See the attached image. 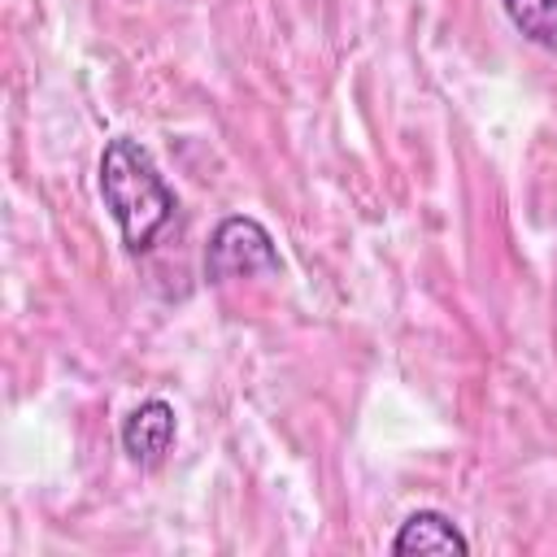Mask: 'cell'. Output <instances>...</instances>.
Masks as SVG:
<instances>
[{"instance_id":"cell-1","label":"cell","mask_w":557,"mask_h":557,"mask_svg":"<svg viewBox=\"0 0 557 557\" xmlns=\"http://www.w3.org/2000/svg\"><path fill=\"white\" fill-rule=\"evenodd\" d=\"M96 187H100V200H104L109 218L117 222L122 248L131 257L148 252L157 244V235L174 222L178 196L165 183V174L157 170L152 152L131 135L104 139L100 161H96Z\"/></svg>"},{"instance_id":"cell-2","label":"cell","mask_w":557,"mask_h":557,"mask_svg":"<svg viewBox=\"0 0 557 557\" xmlns=\"http://www.w3.org/2000/svg\"><path fill=\"white\" fill-rule=\"evenodd\" d=\"M283 257L274 248V235L248 218V213H231L213 226L209 244H205V278L209 283H231V278H257V274H278Z\"/></svg>"},{"instance_id":"cell-3","label":"cell","mask_w":557,"mask_h":557,"mask_svg":"<svg viewBox=\"0 0 557 557\" xmlns=\"http://www.w3.org/2000/svg\"><path fill=\"white\" fill-rule=\"evenodd\" d=\"M174 435H178L174 405L161 400V396H152V400H139V405L126 413V422H122V453H126L135 466L152 470V466H161L165 453L174 448Z\"/></svg>"},{"instance_id":"cell-4","label":"cell","mask_w":557,"mask_h":557,"mask_svg":"<svg viewBox=\"0 0 557 557\" xmlns=\"http://www.w3.org/2000/svg\"><path fill=\"white\" fill-rule=\"evenodd\" d=\"M392 553H470V540L461 535V527L440 513V509H418L409 513L396 535H392Z\"/></svg>"},{"instance_id":"cell-5","label":"cell","mask_w":557,"mask_h":557,"mask_svg":"<svg viewBox=\"0 0 557 557\" xmlns=\"http://www.w3.org/2000/svg\"><path fill=\"white\" fill-rule=\"evenodd\" d=\"M509 22L540 48L557 52V0H500Z\"/></svg>"}]
</instances>
